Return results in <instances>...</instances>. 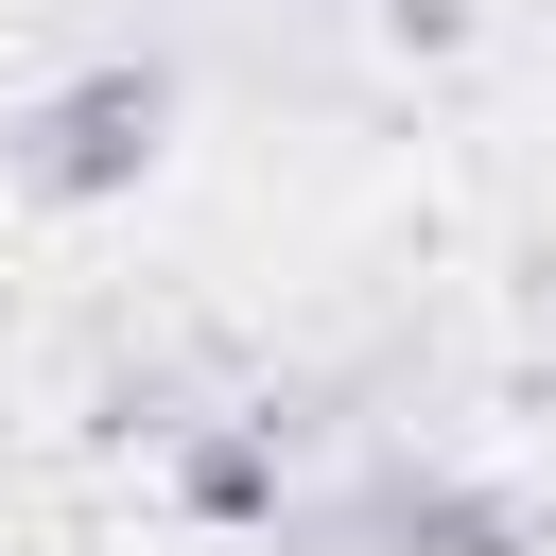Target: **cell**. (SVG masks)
I'll return each mask as SVG.
<instances>
[{
	"label": "cell",
	"instance_id": "cell-1",
	"mask_svg": "<svg viewBox=\"0 0 556 556\" xmlns=\"http://www.w3.org/2000/svg\"><path fill=\"white\" fill-rule=\"evenodd\" d=\"M139 139H156V70H104V87H70L35 122V174L52 191H104V174H139Z\"/></svg>",
	"mask_w": 556,
	"mask_h": 556
}]
</instances>
